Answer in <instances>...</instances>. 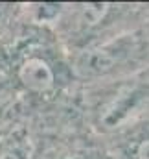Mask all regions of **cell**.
Returning a JSON list of instances; mask_svg holds the SVG:
<instances>
[{
	"label": "cell",
	"instance_id": "4",
	"mask_svg": "<svg viewBox=\"0 0 149 159\" xmlns=\"http://www.w3.org/2000/svg\"><path fill=\"white\" fill-rule=\"evenodd\" d=\"M131 157L133 159H149V131L144 133L131 148Z\"/></svg>",
	"mask_w": 149,
	"mask_h": 159
},
{
	"label": "cell",
	"instance_id": "5",
	"mask_svg": "<svg viewBox=\"0 0 149 159\" xmlns=\"http://www.w3.org/2000/svg\"><path fill=\"white\" fill-rule=\"evenodd\" d=\"M7 15H9V6H6V4H0V28H2V26H6Z\"/></svg>",
	"mask_w": 149,
	"mask_h": 159
},
{
	"label": "cell",
	"instance_id": "1",
	"mask_svg": "<svg viewBox=\"0 0 149 159\" xmlns=\"http://www.w3.org/2000/svg\"><path fill=\"white\" fill-rule=\"evenodd\" d=\"M19 81L30 93H48L55 87V72L52 65L40 56H28L17 69Z\"/></svg>",
	"mask_w": 149,
	"mask_h": 159
},
{
	"label": "cell",
	"instance_id": "2",
	"mask_svg": "<svg viewBox=\"0 0 149 159\" xmlns=\"http://www.w3.org/2000/svg\"><path fill=\"white\" fill-rule=\"evenodd\" d=\"M123 52H125V48L121 44H107V46L90 50L85 54V57L81 61V69L88 74L109 72L120 63Z\"/></svg>",
	"mask_w": 149,
	"mask_h": 159
},
{
	"label": "cell",
	"instance_id": "3",
	"mask_svg": "<svg viewBox=\"0 0 149 159\" xmlns=\"http://www.w3.org/2000/svg\"><path fill=\"white\" fill-rule=\"evenodd\" d=\"M111 9V4L105 2H88L79 6V22L87 28H94L101 24Z\"/></svg>",
	"mask_w": 149,
	"mask_h": 159
}]
</instances>
